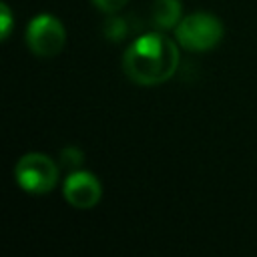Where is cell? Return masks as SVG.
Masks as SVG:
<instances>
[{"label": "cell", "mask_w": 257, "mask_h": 257, "mask_svg": "<svg viewBox=\"0 0 257 257\" xmlns=\"http://www.w3.org/2000/svg\"><path fill=\"white\" fill-rule=\"evenodd\" d=\"M179 66L177 44L165 34L153 32L137 38L122 54L124 74L141 86L167 82Z\"/></svg>", "instance_id": "cell-1"}, {"label": "cell", "mask_w": 257, "mask_h": 257, "mask_svg": "<svg viewBox=\"0 0 257 257\" xmlns=\"http://www.w3.org/2000/svg\"><path fill=\"white\" fill-rule=\"evenodd\" d=\"M177 42L193 52H205L215 48L223 38V24L209 12H195L181 18L175 30Z\"/></svg>", "instance_id": "cell-2"}, {"label": "cell", "mask_w": 257, "mask_h": 257, "mask_svg": "<svg viewBox=\"0 0 257 257\" xmlns=\"http://www.w3.org/2000/svg\"><path fill=\"white\" fill-rule=\"evenodd\" d=\"M14 179L22 191L30 195H44L56 187L58 167L42 153H28L16 163Z\"/></svg>", "instance_id": "cell-3"}, {"label": "cell", "mask_w": 257, "mask_h": 257, "mask_svg": "<svg viewBox=\"0 0 257 257\" xmlns=\"http://www.w3.org/2000/svg\"><path fill=\"white\" fill-rule=\"evenodd\" d=\"M66 30L52 14H38L28 22L26 44L36 56H54L64 48Z\"/></svg>", "instance_id": "cell-4"}, {"label": "cell", "mask_w": 257, "mask_h": 257, "mask_svg": "<svg viewBox=\"0 0 257 257\" xmlns=\"http://www.w3.org/2000/svg\"><path fill=\"white\" fill-rule=\"evenodd\" d=\"M62 195L74 209H92L102 197V187L92 173L78 169L64 179Z\"/></svg>", "instance_id": "cell-5"}, {"label": "cell", "mask_w": 257, "mask_h": 257, "mask_svg": "<svg viewBox=\"0 0 257 257\" xmlns=\"http://www.w3.org/2000/svg\"><path fill=\"white\" fill-rule=\"evenodd\" d=\"M181 2L179 0H153L151 4V20L155 22L157 28L169 30L177 28L181 22Z\"/></svg>", "instance_id": "cell-6"}, {"label": "cell", "mask_w": 257, "mask_h": 257, "mask_svg": "<svg viewBox=\"0 0 257 257\" xmlns=\"http://www.w3.org/2000/svg\"><path fill=\"white\" fill-rule=\"evenodd\" d=\"M126 30H128L126 20L120 18V16H108L106 22H104V28H102L104 36H106L108 40H112V42L122 40V38L126 36Z\"/></svg>", "instance_id": "cell-7"}, {"label": "cell", "mask_w": 257, "mask_h": 257, "mask_svg": "<svg viewBox=\"0 0 257 257\" xmlns=\"http://www.w3.org/2000/svg\"><path fill=\"white\" fill-rule=\"evenodd\" d=\"M82 159H84V155L76 147H66L64 151H60V161H62V167H66V169L78 171V167L82 165Z\"/></svg>", "instance_id": "cell-8"}, {"label": "cell", "mask_w": 257, "mask_h": 257, "mask_svg": "<svg viewBox=\"0 0 257 257\" xmlns=\"http://www.w3.org/2000/svg\"><path fill=\"white\" fill-rule=\"evenodd\" d=\"M126 2H128V0H92V4H94L98 10L106 12V14H116L120 8L126 6Z\"/></svg>", "instance_id": "cell-9"}, {"label": "cell", "mask_w": 257, "mask_h": 257, "mask_svg": "<svg viewBox=\"0 0 257 257\" xmlns=\"http://www.w3.org/2000/svg\"><path fill=\"white\" fill-rule=\"evenodd\" d=\"M0 38L4 40V38H8V34H10V28H12V14H10V8L6 6V4H2L0 6Z\"/></svg>", "instance_id": "cell-10"}]
</instances>
